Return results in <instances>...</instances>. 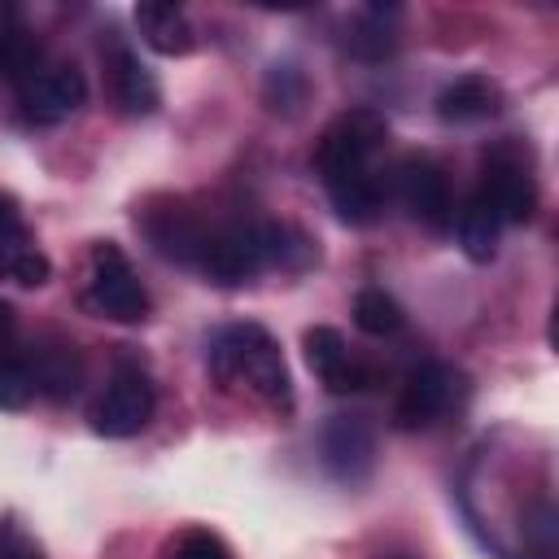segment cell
Returning a JSON list of instances; mask_svg holds the SVG:
<instances>
[{
  "label": "cell",
  "mask_w": 559,
  "mask_h": 559,
  "mask_svg": "<svg viewBox=\"0 0 559 559\" xmlns=\"http://www.w3.org/2000/svg\"><path fill=\"white\" fill-rule=\"evenodd\" d=\"M205 362H210V376L218 384H245L271 406H288L293 402V380H288L284 354H280L275 336L266 328H258V323L218 328L210 336V345H205Z\"/></svg>",
  "instance_id": "obj_1"
},
{
  "label": "cell",
  "mask_w": 559,
  "mask_h": 559,
  "mask_svg": "<svg viewBox=\"0 0 559 559\" xmlns=\"http://www.w3.org/2000/svg\"><path fill=\"white\" fill-rule=\"evenodd\" d=\"M83 301H87V310H96L100 319H114V323H144L148 319V293L114 240H100L92 249Z\"/></svg>",
  "instance_id": "obj_2"
},
{
  "label": "cell",
  "mask_w": 559,
  "mask_h": 559,
  "mask_svg": "<svg viewBox=\"0 0 559 559\" xmlns=\"http://www.w3.org/2000/svg\"><path fill=\"white\" fill-rule=\"evenodd\" d=\"M384 140H389L384 114H376V109H345L319 135L314 170L323 179H336V175H349V170H367L371 157L384 148Z\"/></svg>",
  "instance_id": "obj_3"
},
{
  "label": "cell",
  "mask_w": 559,
  "mask_h": 559,
  "mask_svg": "<svg viewBox=\"0 0 559 559\" xmlns=\"http://www.w3.org/2000/svg\"><path fill=\"white\" fill-rule=\"evenodd\" d=\"M83 100H87V79L70 61L39 66L31 79L17 83V105H22L26 122H35V127H57V122L74 118L83 109Z\"/></svg>",
  "instance_id": "obj_4"
},
{
  "label": "cell",
  "mask_w": 559,
  "mask_h": 559,
  "mask_svg": "<svg viewBox=\"0 0 559 559\" xmlns=\"http://www.w3.org/2000/svg\"><path fill=\"white\" fill-rule=\"evenodd\" d=\"M476 197L493 210V218L507 227V223H528L533 210H537V183H533V170L524 166V157L507 153V148H493L485 157V175H480V188Z\"/></svg>",
  "instance_id": "obj_5"
},
{
  "label": "cell",
  "mask_w": 559,
  "mask_h": 559,
  "mask_svg": "<svg viewBox=\"0 0 559 559\" xmlns=\"http://www.w3.org/2000/svg\"><path fill=\"white\" fill-rule=\"evenodd\" d=\"M323 472L336 485H362L376 467V432L362 415H332L319 437Z\"/></svg>",
  "instance_id": "obj_6"
},
{
  "label": "cell",
  "mask_w": 559,
  "mask_h": 559,
  "mask_svg": "<svg viewBox=\"0 0 559 559\" xmlns=\"http://www.w3.org/2000/svg\"><path fill=\"white\" fill-rule=\"evenodd\" d=\"M153 402L157 397H153V384L144 371H118L92 406V428L100 437H114V441L135 437L153 419Z\"/></svg>",
  "instance_id": "obj_7"
},
{
  "label": "cell",
  "mask_w": 559,
  "mask_h": 559,
  "mask_svg": "<svg viewBox=\"0 0 559 559\" xmlns=\"http://www.w3.org/2000/svg\"><path fill=\"white\" fill-rule=\"evenodd\" d=\"M454 389H459V371L454 367H445V362H419L406 376V384H402V393L393 402V424L406 428V432L428 428L432 419H441L450 411Z\"/></svg>",
  "instance_id": "obj_8"
},
{
  "label": "cell",
  "mask_w": 559,
  "mask_h": 559,
  "mask_svg": "<svg viewBox=\"0 0 559 559\" xmlns=\"http://www.w3.org/2000/svg\"><path fill=\"white\" fill-rule=\"evenodd\" d=\"M201 275L210 284H245L253 280L266 258H262V240H258V223L253 227H223V231H210L205 245H201V258H197Z\"/></svg>",
  "instance_id": "obj_9"
},
{
  "label": "cell",
  "mask_w": 559,
  "mask_h": 559,
  "mask_svg": "<svg viewBox=\"0 0 559 559\" xmlns=\"http://www.w3.org/2000/svg\"><path fill=\"white\" fill-rule=\"evenodd\" d=\"M397 201L406 205V214L415 223H424L428 231H445L450 227V183L445 170L428 157H406L393 175Z\"/></svg>",
  "instance_id": "obj_10"
},
{
  "label": "cell",
  "mask_w": 559,
  "mask_h": 559,
  "mask_svg": "<svg viewBox=\"0 0 559 559\" xmlns=\"http://www.w3.org/2000/svg\"><path fill=\"white\" fill-rule=\"evenodd\" d=\"M140 223H144V236L153 240V249H157L162 258L183 262V266H197L201 245H205L210 231L201 227V218H197L183 201L162 197V201H153V205L140 210Z\"/></svg>",
  "instance_id": "obj_11"
},
{
  "label": "cell",
  "mask_w": 559,
  "mask_h": 559,
  "mask_svg": "<svg viewBox=\"0 0 559 559\" xmlns=\"http://www.w3.org/2000/svg\"><path fill=\"white\" fill-rule=\"evenodd\" d=\"M48 275H52L48 253L31 240L17 201L0 192V280H13L22 288H39V284H48Z\"/></svg>",
  "instance_id": "obj_12"
},
{
  "label": "cell",
  "mask_w": 559,
  "mask_h": 559,
  "mask_svg": "<svg viewBox=\"0 0 559 559\" xmlns=\"http://www.w3.org/2000/svg\"><path fill=\"white\" fill-rule=\"evenodd\" d=\"M105 74H109V96L114 105L127 114V118H144L162 105V87L153 79V70L127 48V44H114L109 57H105Z\"/></svg>",
  "instance_id": "obj_13"
},
{
  "label": "cell",
  "mask_w": 559,
  "mask_h": 559,
  "mask_svg": "<svg viewBox=\"0 0 559 559\" xmlns=\"http://www.w3.org/2000/svg\"><path fill=\"white\" fill-rule=\"evenodd\" d=\"M306 362H310V371L323 380L328 393H358V389H367V380H371L367 367L349 358L345 336H341L336 328H323V323L306 332Z\"/></svg>",
  "instance_id": "obj_14"
},
{
  "label": "cell",
  "mask_w": 559,
  "mask_h": 559,
  "mask_svg": "<svg viewBox=\"0 0 559 559\" xmlns=\"http://www.w3.org/2000/svg\"><path fill=\"white\" fill-rule=\"evenodd\" d=\"M135 26H140V39L162 57H188L197 48V31L188 13L175 4H162V0L135 4Z\"/></svg>",
  "instance_id": "obj_15"
},
{
  "label": "cell",
  "mask_w": 559,
  "mask_h": 559,
  "mask_svg": "<svg viewBox=\"0 0 559 559\" xmlns=\"http://www.w3.org/2000/svg\"><path fill=\"white\" fill-rule=\"evenodd\" d=\"M502 109V87L485 74H463L437 92V118L441 122H485Z\"/></svg>",
  "instance_id": "obj_16"
},
{
  "label": "cell",
  "mask_w": 559,
  "mask_h": 559,
  "mask_svg": "<svg viewBox=\"0 0 559 559\" xmlns=\"http://www.w3.org/2000/svg\"><path fill=\"white\" fill-rule=\"evenodd\" d=\"M323 188H328L332 210L354 227H367V223H376L384 214V183H380V175L371 166L336 175V179H323Z\"/></svg>",
  "instance_id": "obj_17"
},
{
  "label": "cell",
  "mask_w": 559,
  "mask_h": 559,
  "mask_svg": "<svg viewBox=\"0 0 559 559\" xmlns=\"http://www.w3.org/2000/svg\"><path fill=\"white\" fill-rule=\"evenodd\" d=\"M258 240H262V258L266 266L280 271H310L319 262V245L288 223H258Z\"/></svg>",
  "instance_id": "obj_18"
},
{
  "label": "cell",
  "mask_w": 559,
  "mask_h": 559,
  "mask_svg": "<svg viewBox=\"0 0 559 559\" xmlns=\"http://www.w3.org/2000/svg\"><path fill=\"white\" fill-rule=\"evenodd\" d=\"M262 100H266L271 114L297 118V114L306 109V100H310V79H306V70H301L297 61H275V66L266 70V79H262Z\"/></svg>",
  "instance_id": "obj_19"
},
{
  "label": "cell",
  "mask_w": 559,
  "mask_h": 559,
  "mask_svg": "<svg viewBox=\"0 0 559 559\" xmlns=\"http://www.w3.org/2000/svg\"><path fill=\"white\" fill-rule=\"evenodd\" d=\"M498 236H502V223L493 218V210H489L480 197H472V201L459 210V249H463L472 262H493Z\"/></svg>",
  "instance_id": "obj_20"
},
{
  "label": "cell",
  "mask_w": 559,
  "mask_h": 559,
  "mask_svg": "<svg viewBox=\"0 0 559 559\" xmlns=\"http://www.w3.org/2000/svg\"><path fill=\"white\" fill-rule=\"evenodd\" d=\"M354 323H358V332H367V336H393V332L406 323V314H402V306H397L384 288H362V293L354 297Z\"/></svg>",
  "instance_id": "obj_21"
},
{
  "label": "cell",
  "mask_w": 559,
  "mask_h": 559,
  "mask_svg": "<svg viewBox=\"0 0 559 559\" xmlns=\"http://www.w3.org/2000/svg\"><path fill=\"white\" fill-rule=\"evenodd\" d=\"M384 13H397V9H393V4H371V9L358 17V26H354V35H349V52H354V57L380 61V57H389V52L397 48V35L384 26Z\"/></svg>",
  "instance_id": "obj_22"
},
{
  "label": "cell",
  "mask_w": 559,
  "mask_h": 559,
  "mask_svg": "<svg viewBox=\"0 0 559 559\" xmlns=\"http://www.w3.org/2000/svg\"><path fill=\"white\" fill-rule=\"evenodd\" d=\"M39 66H44L39 39H35L31 31H22V26H13V31L0 39V74L13 79V83H22V79H31Z\"/></svg>",
  "instance_id": "obj_23"
},
{
  "label": "cell",
  "mask_w": 559,
  "mask_h": 559,
  "mask_svg": "<svg viewBox=\"0 0 559 559\" xmlns=\"http://www.w3.org/2000/svg\"><path fill=\"white\" fill-rule=\"evenodd\" d=\"M31 397H35V376L22 362L0 358V411H22L31 406Z\"/></svg>",
  "instance_id": "obj_24"
},
{
  "label": "cell",
  "mask_w": 559,
  "mask_h": 559,
  "mask_svg": "<svg viewBox=\"0 0 559 559\" xmlns=\"http://www.w3.org/2000/svg\"><path fill=\"white\" fill-rule=\"evenodd\" d=\"M170 559H231L223 537H214L210 528H188L175 546H170Z\"/></svg>",
  "instance_id": "obj_25"
},
{
  "label": "cell",
  "mask_w": 559,
  "mask_h": 559,
  "mask_svg": "<svg viewBox=\"0 0 559 559\" xmlns=\"http://www.w3.org/2000/svg\"><path fill=\"white\" fill-rule=\"evenodd\" d=\"M9 332H13V306L0 301V336H9Z\"/></svg>",
  "instance_id": "obj_26"
},
{
  "label": "cell",
  "mask_w": 559,
  "mask_h": 559,
  "mask_svg": "<svg viewBox=\"0 0 559 559\" xmlns=\"http://www.w3.org/2000/svg\"><path fill=\"white\" fill-rule=\"evenodd\" d=\"M9 31H13V13H9V9H4V4H0V39H4V35H9Z\"/></svg>",
  "instance_id": "obj_27"
},
{
  "label": "cell",
  "mask_w": 559,
  "mask_h": 559,
  "mask_svg": "<svg viewBox=\"0 0 559 559\" xmlns=\"http://www.w3.org/2000/svg\"><path fill=\"white\" fill-rule=\"evenodd\" d=\"M17 559H35V555H17Z\"/></svg>",
  "instance_id": "obj_28"
}]
</instances>
